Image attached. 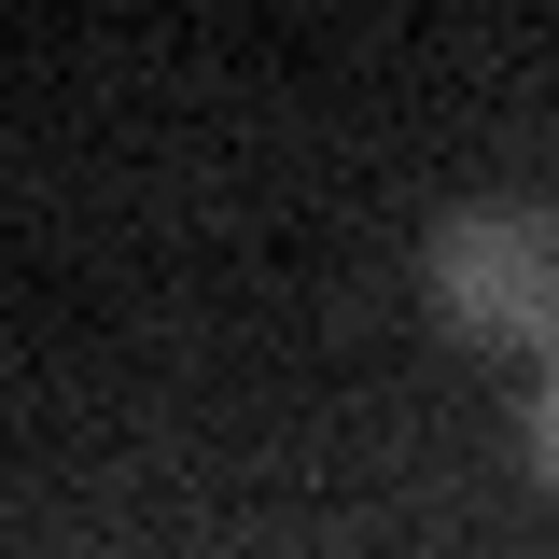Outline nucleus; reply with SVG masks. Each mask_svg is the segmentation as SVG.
<instances>
[{
  "instance_id": "nucleus-1",
  "label": "nucleus",
  "mask_w": 559,
  "mask_h": 559,
  "mask_svg": "<svg viewBox=\"0 0 559 559\" xmlns=\"http://www.w3.org/2000/svg\"><path fill=\"white\" fill-rule=\"evenodd\" d=\"M433 308H448V336L476 349H532L559 336V238L532 224V210H448L433 224Z\"/></svg>"
},
{
  "instance_id": "nucleus-2",
  "label": "nucleus",
  "mask_w": 559,
  "mask_h": 559,
  "mask_svg": "<svg viewBox=\"0 0 559 559\" xmlns=\"http://www.w3.org/2000/svg\"><path fill=\"white\" fill-rule=\"evenodd\" d=\"M546 462H559V392H546Z\"/></svg>"
}]
</instances>
